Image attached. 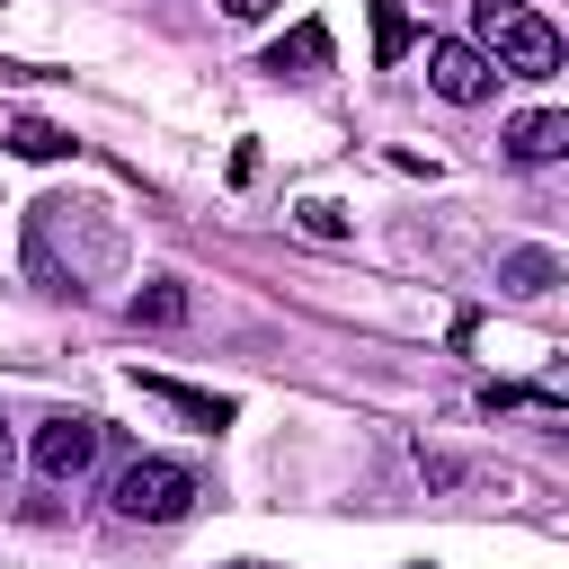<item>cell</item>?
Listing matches in <instances>:
<instances>
[{
  "mask_svg": "<svg viewBox=\"0 0 569 569\" xmlns=\"http://www.w3.org/2000/svg\"><path fill=\"white\" fill-rule=\"evenodd\" d=\"M400 53H409V9L373 0V62H400Z\"/></svg>",
  "mask_w": 569,
  "mask_h": 569,
  "instance_id": "cell-11",
  "label": "cell"
},
{
  "mask_svg": "<svg viewBox=\"0 0 569 569\" xmlns=\"http://www.w3.org/2000/svg\"><path fill=\"white\" fill-rule=\"evenodd\" d=\"M302 231H320V240H338L347 222H338V204H302Z\"/></svg>",
  "mask_w": 569,
  "mask_h": 569,
  "instance_id": "cell-12",
  "label": "cell"
},
{
  "mask_svg": "<svg viewBox=\"0 0 569 569\" xmlns=\"http://www.w3.org/2000/svg\"><path fill=\"white\" fill-rule=\"evenodd\" d=\"M107 498H116V516H133V525H178V516L196 507V471L169 462V453H133Z\"/></svg>",
  "mask_w": 569,
  "mask_h": 569,
  "instance_id": "cell-2",
  "label": "cell"
},
{
  "mask_svg": "<svg viewBox=\"0 0 569 569\" xmlns=\"http://www.w3.org/2000/svg\"><path fill=\"white\" fill-rule=\"evenodd\" d=\"M498 284H507V293H551V284H560V258H551V249H507V258H498Z\"/></svg>",
  "mask_w": 569,
  "mask_h": 569,
  "instance_id": "cell-8",
  "label": "cell"
},
{
  "mask_svg": "<svg viewBox=\"0 0 569 569\" xmlns=\"http://www.w3.org/2000/svg\"><path fill=\"white\" fill-rule=\"evenodd\" d=\"M267 71H276V80H320V71H329V27H320V18H302V27L267 53Z\"/></svg>",
  "mask_w": 569,
  "mask_h": 569,
  "instance_id": "cell-6",
  "label": "cell"
},
{
  "mask_svg": "<svg viewBox=\"0 0 569 569\" xmlns=\"http://www.w3.org/2000/svg\"><path fill=\"white\" fill-rule=\"evenodd\" d=\"M427 89L453 98V107H480V98L498 89V71H489L480 44H462V36H427Z\"/></svg>",
  "mask_w": 569,
  "mask_h": 569,
  "instance_id": "cell-3",
  "label": "cell"
},
{
  "mask_svg": "<svg viewBox=\"0 0 569 569\" xmlns=\"http://www.w3.org/2000/svg\"><path fill=\"white\" fill-rule=\"evenodd\" d=\"M178 320H187V284H169V276H160V284H142V293H133V329H178Z\"/></svg>",
  "mask_w": 569,
  "mask_h": 569,
  "instance_id": "cell-9",
  "label": "cell"
},
{
  "mask_svg": "<svg viewBox=\"0 0 569 569\" xmlns=\"http://www.w3.org/2000/svg\"><path fill=\"white\" fill-rule=\"evenodd\" d=\"M471 44L489 53L498 80H551L560 71V27L533 18L525 0H471Z\"/></svg>",
  "mask_w": 569,
  "mask_h": 569,
  "instance_id": "cell-1",
  "label": "cell"
},
{
  "mask_svg": "<svg viewBox=\"0 0 569 569\" xmlns=\"http://www.w3.org/2000/svg\"><path fill=\"white\" fill-rule=\"evenodd\" d=\"M276 0H222V18H267Z\"/></svg>",
  "mask_w": 569,
  "mask_h": 569,
  "instance_id": "cell-13",
  "label": "cell"
},
{
  "mask_svg": "<svg viewBox=\"0 0 569 569\" xmlns=\"http://www.w3.org/2000/svg\"><path fill=\"white\" fill-rule=\"evenodd\" d=\"M0 480H9V418H0Z\"/></svg>",
  "mask_w": 569,
  "mask_h": 569,
  "instance_id": "cell-14",
  "label": "cell"
},
{
  "mask_svg": "<svg viewBox=\"0 0 569 569\" xmlns=\"http://www.w3.org/2000/svg\"><path fill=\"white\" fill-rule=\"evenodd\" d=\"M560 151H569V116H560V107H533V116L507 124V160H516V169H542V160H560Z\"/></svg>",
  "mask_w": 569,
  "mask_h": 569,
  "instance_id": "cell-5",
  "label": "cell"
},
{
  "mask_svg": "<svg viewBox=\"0 0 569 569\" xmlns=\"http://www.w3.org/2000/svg\"><path fill=\"white\" fill-rule=\"evenodd\" d=\"M9 151H18V160H62V151H71V133H62V124H44V116H18V124H9Z\"/></svg>",
  "mask_w": 569,
  "mask_h": 569,
  "instance_id": "cell-10",
  "label": "cell"
},
{
  "mask_svg": "<svg viewBox=\"0 0 569 569\" xmlns=\"http://www.w3.org/2000/svg\"><path fill=\"white\" fill-rule=\"evenodd\" d=\"M89 462H98V418L62 409V418L36 427V471H44V480H80Z\"/></svg>",
  "mask_w": 569,
  "mask_h": 569,
  "instance_id": "cell-4",
  "label": "cell"
},
{
  "mask_svg": "<svg viewBox=\"0 0 569 569\" xmlns=\"http://www.w3.org/2000/svg\"><path fill=\"white\" fill-rule=\"evenodd\" d=\"M133 382H142V400H160V409H178V418H196V427H222V418H231V400L187 391V382H169V373H133Z\"/></svg>",
  "mask_w": 569,
  "mask_h": 569,
  "instance_id": "cell-7",
  "label": "cell"
}]
</instances>
